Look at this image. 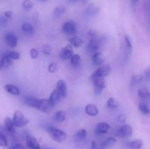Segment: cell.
Returning <instances> with one entry per match:
<instances>
[{"label": "cell", "mask_w": 150, "mask_h": 149, "mask_svg": "<svg viewBox=\"0 0 150 149\" xmlns=\"http://www.w3.org/2000/svg\"><path fill=\"white\" fill-rule=\"evenodd\" d=\"M46 130L51 135V138L57 143H63L67 138V134L64 131L55 128L52 126H48L46 128Z\"/></svg>", "instance_id": "1"}, {"label": "cell", "mask_w": 150, "mask_h": 149, "mask_svg": "<svg viewBox=\"0 0 150 149\" xmlns=\"http://www.w3.org/2000/svg\"><path fill=\"white\" fill-rule=\"evenodd\" d=\"M54 105L50 102L49 99H37V102L35 103V108H37L38 110L41 111L42 112H45V113H48L50 111L52 110V108H54Z\"/></svg>", "instance_id": "2"}, {"label": "cell", "mask_w": 150, "mask_h": 149, "mask_svg": "<svg viewBox=\"0 0 150 149\" xmlns=\"http://www.w3.org/2000/svg\"><path fill=\"white\" fill-rule=\"evenodd\" d=\"M13 121L16 127H23L29 123V119L26 118L20 110L15 111L13 117Z\"/></svg>", "instance_id": "3"}, {"label": "cell", "mask_w": 150, "mask_h": 149, "mask_svg": "<svg viewBox=\"0 0 150 149\" xmlns=\"http://www.w3.org/2000/svg\"><path fill=\"white\" fill-rule=\"evenodd\" d=\"M133 134V128L128 124L118 127L115 131V135L120 138H127Z\"/></svg>", "instance_id": "4"}, {"label": "cell", "mask_w": 150, "mask_h": 149, "mask_svg": "<svg viewBox=\"0 0 150 149\" xmlns=\"http://www.w3.org/2000/svg\"><path fill=\"white\" fill-rule=\"evenodd\" d=\"M93 81L94 87H95V93L96 96H100L102 93L103 90L105 88V81L104 77H91Z\"/></svg>", "instance_id": "5"}, {"label": "cell", "mask_w": 150, "mask_h": 149, "mask_svg": "<svg viewBox=\"0 0 150 149\" xmlns=\"http://www.w3.org/2000/svg\"><path fill=\"white\" fill-rule=\"evenodd\" d=\"M101 45H102L101 39H98L97 37H96L91 38L90 41H89V44H88L87 47H86V50L89 52L95 53L100 49V48L101 47Z\"/></svg>", "instance_id": "6"}, {"label": "cell", "mask_w": 150, "mask_h": 149, "mask_svg": "<svg viewBox=\"0 0 150 149\" xmlns=\"http://www.w3.org/2000/svg\"><path fill=\"white\" fill-rule=\"evenodd\" d=\"M73 56V48L70 44L66 45L64 48H62L59 53V57L63 61H67L71 58Z\"/></svg>", "instance_id": "7"}, {"label": "cell", "mask_w": 150, "mask_h": 149, "mask_svg": "<svg viewBox=\"0 0 150 149\" xmlns=\"http://www.w3.org/2000/svg\"><path fill=\"white\" fill-rule=\"evenodd\" d=\"M111 72V67L109 65H103L100 67L99 69L96 70L93 74H92L91 77H105L109 74Z\"/></svg>", "instance_id": "8"}, {"label": "cell", "mask_w": 150, "mask_h": 149, "mask_svg": "<svg viewBox=\"0 0 150 149\" xmlns=\"http://www.w3.org/2000/svg\"><path fill=\"white\" fill-rule=\"evenodd\" d=\"M76 26L75 22L73 20H68L65 22L62 26V31L65 34L72 35L76 32Z\"/></svg>", "instance_id": "9"}, {"label": "cell", "mask_w": 150, "mask_h": 149, "mask_svg": "<svg viewBox=\"0 0 150 149\" xmlns=\"http://www.w3.org/2000/svg\"><path fill=\"white\" fill-rule=\"evenodd\" d=\"M138 95L141 98L142 102L147 104V102H150V92L146 88H140L138 90Z\"/></svg>", "instance_id": "10"}, {"label": "cell", "mask_w": 150, "mask_h": 149, "mask_svg": "<svg viewBox=\"0 0 150 149\" xmlns=\"http://www.w3.org/2000/svg\"><path fill=\"white\" fill-rule=\"evenodd\" d=\"M26 145L30 149H40L39 143L35 137L31 135H27L26 137Z\"/></svg>", "instance_id": "11"}, {"label": "cell", "mask_w": 150, "mask_h": 149, "mask_svg": "<svg viewBox=\"0 0 150 149\" xmlns=\"http://www.w3.org/2000/svg\"><path fill=\"white\" fill-rule=\"evenodd\" d=\"M110 129V126L107 123L101 122L96 125L95 127V133L97 134H106Z\"/></svg>", "instance_id": "12"}, {"label": "cell", "mask_w": 150, "mask_h": 149, "mask_svg": "<svg viewBox=\"0 0 150 149\" xmlns=\"http://www.w3.org/2000/svg\"><path fill=\"white\" fill-rule=\"evenodd\" d=\"M5 42L10 48H16L18 44V38L13 33H8L5 37Z\"/></svg>", "instance_id": "13"}, {"label": "cell", "mask_w": 150, "mask_h": 149, "mask_svg": "<svg viewBox=\"0 0 150 149\" xmlns=\"http://www.w3.org/2000/svg\"><path fill=\"white\" fill-rule=\"evenodd\" d=\"M57 89L59 91L62 97H65L67 96V85L63 80H58V82L57 83Z\"/></svg>", "instance_id": "14"}, {"label": "cell", "mask_w": 150, "mask_h": 149, "mask_svg": "<svg viewBox=\"0 0 150 149\" xmlns=\"http://www.w3.org/2000/svg\"><path fill=\"white\" fill-rule=\"evenodd\" d=\"M85 112L87 115H90V116H96L99 111H98L96 105H93V104H89L85 107Z\"/></svg>", "instance_id": "15"}, {"label": "cell", "mask_w": 150, "mask_h": 149, "mask_svg": "<svg viewBox=\"0 0 150 149\" xmlns=\"http://www.w3.org/2000/svg\"><path fill=\"white\" fill-rule=\"evenodd\" d=\"M92 63H93L95 65H101V64H103L104 62L103 55L100 52L94 53L93 56H92Z\"/></svg>", "instance_id": "16"}, {"label": "cell", "mask_w": 150, "mask_h": 149, "mask_svg": "<svg viewBox=\"0 0 150 149\" xmlns=\"http://www.w3.org/2000/svg\"><path fill=\"white\" fill-rule=\"evenodd\" d=\"M86 134H87V132H86V129H81L79 130V131L74 134V136H73V140H74V141L76 142V143L81 142L86 138Z\"/></svg>", "instance_id": "17"}, {"label": "cell", "mask_w": 150, "mask_h": 149, "mask_svg": "<svg viewBox=\"0 0 150 149\" xmlns=\"http://www.w3.org/2000/svg\"><path fill=\"white\" fill-rule=\"evenodd\" d=\"M100 8L97 6H95L94 4H91L88 6V7L86 8V15L89 16V17H92V16H95L99 13Z\"/></svg>", "instance_id": "18"}, {"label": "cell", "mask_w": 150, "mask_h": 149, "mask_svg": "<svg viewBox=\"0 0 150 149\" xmlns=\"http://www.w3.org/2000/svg\"><path fill=\"white\" fill-rule=\"evenodd\" d=\"M4 126L10 133H14L16 131V127L14 125V123H13V119H11L10 117H6L5 118Z\"/></svg>", "instance_id": "19"}, {"label": "cell", "mask_w": 150, "mask_h": 149, "mask_svg": "<svg viewBox=\"0 0 150 149\" xmlns=\"http://www.w3.org/2000/svg\"><path fill=\"white\" fill-rule=\"evenodd\" d=\"M12 60L7 56H4L0 59V70L10 67L12 65Z\"/></svg>", "instance_id": "20"}, {"label": "cell", "mask_w": 150, "mask_h": 149, "mask_svg": "<svg viewBox=\"0 0 150 149\" xmlns=\"http://www.w3.org/2000/svg\"><path fill=\"white\" fill-rule=\"evenodd\" d=\"M143 145V141L142 140H135L127 143V147L129 149H140Z\"/></svg>", "instance_id": "21"}, {"label": "cell", "mask_w": 150, "mask_h": 149, "mask_svg": "<svg viewBox=\"0 0 150 149\" xmlns=\"http://www.w3.org/2000/svg\"><path fill=\"white\" fill-rule=\"evenodd\" d=\"M4 89L10 94L15 95V96H18L20 94V91L18 88L13 84H6L4 86Z\"/></svg>", "instance_id": "22"}, {"label": "cell", "mask_w": 150, "mask_h": 149, "mask_svg": "<svg viewBox=\"0 0 150 149\" xmlns=\"http://www.w3.org/2000/svg\"><path fill=\"white\" fill-rule=\"evenodd\" d=\"M61 97H62V96H61V94H60L59 91L56 89L55 90L53 91V92L51 93V96H50V97H49V100H50V102L53 104V105H55V104H57V102L60 100Z\"/></svg>", "instance_id": "23"}, {"label": "cell", "mask_w": 150, "mask_h": 149, "mask_svg": "<svg viewBox=\"0 0 150 149\" xmlns=\"http://www.w3.org/2000/svg\"><path fill=\"white\" fill-rule=\"evenodd\" d=\"M66 119V112L63 110H59L56 112L54 115V120L57 122H63Z\"/></svg>", "instance_id": "24"}, {"label": "cell", "mask_w": 150, "mask_h": 149, "mask_svg": "<svg viewBox=\"0 0 150 149\" xmlns=\"http://www.w3.org/2000/svg\"><path fill=\"white\" fill-rule=\"evenodd\" d=\"M69 42L72 46L78 48L83 44V41L81 38L79 37H72L69 39Z\"/></svg>", "instance_id": "25"}, {"label": "cell", "mask_w": 150, "mask_h": 149, "mask_svg": "<svg viewBox=\"0 0 150 149\" xmlns=\"http://www.w3.org/2000/svg\"><path fill=\"white\" fill-rule=\"evenodd\" d=\"M65 13V7L64 6L59 5L55 8L54 11V16L55 18H60Z\"/></svg>", "instance_id": "26"}, {"label": "cell", "mask_w": 150, "mask_h": 149, "mask_svg": "<svg viewBox=\"0 0 150 149\" xmlns=\"http://www.w3.org/2000/svg\"><path fill=\"white\" fill-rule=\"evenodd\" d=\"M139 109L144 115H147L150 112V109L148 105L145 102H140L139 105Z\"/></svg>", "instance_id": "27"}, {"label": "cell", "mask_w": 150, "mask_h": 149, "mask_svg": "<svg viewBox=\"0 0 150 149\" xmlns=\"http://www.w3.org/2000/svg\"><path fill=\"white\" fill-rule=\"evenodd\" d=\"M81 62V56L79 54H74L70 58V64L72 66L75 67H77L80 64Z\"/></svg>", "instance_id": "28"}, {"label": "cell", "mask_w": 150, "mask_h": 149, "mask_svg": "<svg viewBox=\"0 0 150 149\" xmlns=\"http://www.w3.org/2000/svg\"><path fill=\"white\" fill-rule=\"evenodd\" d=\"M21 29L27 34H32L34 32V27L29 23H23L21 26Z\"/></svg>", "instance_id": "29"}, {"label": "cell", "mask_w": 150, "mask_h": 149, "mask_svg": "<svg viewBox=\"0 0 150 149\" xmlns=\"http://www.w3.org/2000/svg\"><path fill=\"white\" fill-rule=\"evenodd\" d=\"M142 80H143V77L141 74H136V75H133L131 79V86H135L136 85H139V83H142Z\"/></svg>", "instance_id": "30"}, {"label": "cell", "mask_w": 150, "mask_h": 149, "mask_svg": "<svg viewBox=\"0 0 150 149\" xmlns=\"http://www.w3.org/2000/svg\"><path fill=\"white\" fill-rule=\"evenodd\" d=\"M107 105H108V107L109 108L115 109V108H117V107L119 106V103L114 98L111 97L108 99V101H107Z\"/></svg>", "instance_id": "31"}, {"label": "cell", "mask_w": 150, "mask_h": 149, "mask_svg": "<svg viewBox=\"0 0 150 149\" xmlns=\"http://www.w3.org/2000/svg\"><path fill=\"white\" fill-rule=\"evenodd\" d=\"M116 142H117V140H116L115 138H114V137H108L106 140H104V141L103 142V143L104 146H105V148H106L111 147V146L114 145L116 143Z\"/></svg>", "instance_id": "32"}, {"label": "cell", "mask_w": 150, "mask_h": 149, "mask_svg": "<svg viewBox=\"0 0 150 149\" xmlns=\"http://www.w3.org/2000/svg\"><path fill=\"white\" fill-rule=\"evenodd\" d=\"M22 7L26 11H29L30 10H32L33 4L31 0H23V3H22Z\"/></svg>", "instance_id": "33"}, {"label": "cell", "mask_w": 150, "mask_h": 149, "mask_svg": "<svg viewBox=\"0 0 150 149\" xmlns=\"http://www.w3.org/2000/svg\"><path fill=\"white\" fill-rule=\"evenodd\" d=\"M91 149H105V147L104 146L103 142L100 143L98 141H92Z\"/></svg>", "instance_id": "34"}, {"label": "cell", "mask_w": 150, "mask_h": 149, "mask_svg": "<svg viewBox=\"0 0 150 149\" xmlns=\"http://www.w3.org/2000/svg\"><path fill=\"white\" fill-rule=\"evenodd\" d=\"M6 56H7L11 60H18L21 56L20 53L18 52H16V51H11V52L7 53Z\"/></svg>", "instance_id": "35"}, {"label": "cell", "mask_w": 150, "mask_h": 149, "mask_svg": "<svg viewBox=\"0 0 150 149\" xmlns=\"http://www.w3.org/2000/svg\"><path fill=\"white\" fill-rule=\"evenodd\" d=\"M8 145V142L7 138L3 134L0 133V146L1 147H7Z\"/></svg>", "instance_id": "36"}, {"label": "cell", "mask_w": 150, "mask_h": 149, "mask_svg": "<svg viewBox=\"0 0 150 149\" xmlns=\"http://www.w3.org/2000/svg\"><path fill=\"white\" fill-rule=\"evenodd\" d=\"M57 68H58V64H57V63H51V64H49V66H48V71L51 73H54L57 71Z\"/></svg>", "instance_id": "37"}, {"label": "cell", "mask_w": 150, "mask_h": 149, "mask_svg": "<svg viewBox=\"0 0 150 149\" xmlns=\"http://www.w3.org/2000/svg\"><path fill=\"white\" fill-rule=\"evenodd\" d=\"M42 50L43 53L46 54V55H48V54H50L51 53L52 48H51V47L49 45H44L43 46H42Z\"/></svg>", "instance_id": "38"}, {"label": "cell", "mask_w": 150, "mask_h": 149, "mask_svg": "<svg viewBox=\"0 0 150 149\" xmlns=\"http://www.w3.org/2000/svg\"><path fill=\"white\" fill-rule=\"evenodd\" d=\"M125 44H126V45H127L128 50L131 51L132 42H131V40H130V37H129L128 35H125Z\"/></svg>", "instance_id": "39"}, {"label": "cell", "mask_w": 150, "mask_h": 149, "mask_svg": "<svg viewBox=\"0 0 150 149\" xmlns=\"http://www.w3.org/2000/svg\"><path fill=\"white\" fill-rule=\"evenodd\" d=\"M144 7L145 11L150 15V0H144Z\"/></svg>", "instance_id": "40"}, {"label": "cell", "mask_w": 150, "mask_h": 149, "mask_svg": "<svg viewBox=\"0 0 150 149\" xmlns=\"http://www.w3.org/2000/svg\"><path fill=\"white\" fill-rule=\"evenodd\" d=\"M38 55H39V53H38V51H37V49H35V48H32L31 49L30 56L32 58H33V59L37 58L38 57Z\"/></svg>", "instance_id": "41"}, {"label": "cell", "mask_w": 150, "mask_h": 149, "mask_svg": "<svg viewBox=\"0 0 150 149\" xmlns=\"http://www.w3.org/2000/svg\"><path fill=\"white\" fill-rule=\"evenodd\" d=\"M145 78L148 82H150V67H147L144 72Z\"/></svg>", "instance_id": "42"}, {"label": "cell", "mask_w": 150, "mask_h": 149, "mask_svg": "<svg viewBox=\"0 0 150 149\" xmlns=\"http://www.w3.org/2000/svg\"><path fill=\"white\" fill-rule=\"evenodd\" d=\"M117 121L120 123H125L126 121V116L123 114H120L117 117Z\"/></svg>", "instance_id": "43"}, {"label": "cell", "mask_w": 150, "mask_h": 149, "mask_svg": "<svg viewBox=\"0 0 150 149\" xmlns=\"http://www.w3.org/2000/svg\"><path fill=\"white\" fill-rule=\"evenodd\" d=\"M7 18L5 16H1L0 17V25L1 26H4L5 24H7Z\"/></svg>", "instance_id": "44"}, {"label": "cell", "mask_w": 150, "mask_h": 149, "mask_svg": "<svg viewBox=\"0 0 150 149\" xmlns=\"http://www.w3.org/2000/svg\"><path fill=\"white\" fill-rule=\"evenodd\" d=\"M13 13L12 10H7V11L4 12V15L8 19L12 18V17H13Z\"/></svg>", "instance_id": "45"}, {"label": "cell", "mask_w": 150, "mask_h": 149, "mask_svg": "<svg viewBox=\"0 0 150 149\" xmlns=\"http://www.w3.org/2000/svg\"><path fill=\"white\" fill-rule=\"evenodd\" d=\"M10 149H25L24 146L21 144H16L10 148Z\"/></svg>", "instance_id": "46"}, {"label": "cell", "mask_w": 150, "mask_h": 149, "mask_svg": "<svg viewBox=\"0 0 150 149\" xmlns=\"http://www.w3.org/2000/svg\"><path fill=\"white\" fill-rule=\"evenodd\" d=\"M131 1L133 5H136L138 4V2H139V0H131Z\"/></svg>", "instance_id": "47"}, {"label": "cell", "mask_w": 150, "mask_h": 149, "mask_svg": "<svg viewBox=\"0 0 150 149\" xmlns=\"http://www.w3.org/2000/svg\"><path fill=\"white\" fill-rule=\"evenodd\" d=\"M81 1L85 4H87V2L89 1V0H81Z\"/></svg>", "instance_id": "48"}, {"label": "cell", "mask_w": 150, "mask_h": 149, "mask_svg": "<svg viewBox=\"0 0 150 149\" xmlns=\"http://www.w3.org/2000/svg\"><path fill=\"white\" fill-rule=\"evenodd\" d=\"M69 1H70V2H72V3H76V2H77L79 0H69Z\"/></svg>", "instance_id": "49"}, {"label": "cell", "mask_w": 150, "mask_h": 149, "mask_svg": "<svg viewBox=\"0 0 150 149\" xmlns=\"http://www.w3.org/2000/svg\"><path fill=\"white\" fill-rule=\"evenodd\" d=\"M39 1H47L48 0H39Z\"/></svg>", "instance_id": "50"}]
</instances>
